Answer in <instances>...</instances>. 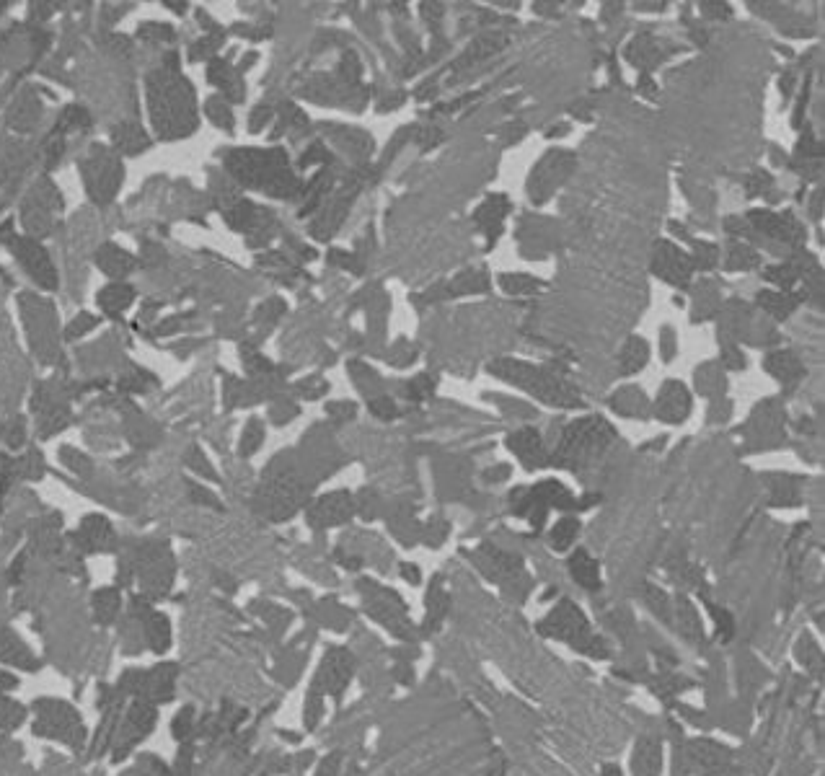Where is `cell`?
Instances as JSON below:
<instances>
[{"label": "cell", "instance_id": "277c9868", "mask_svg": "<svg viewBox=\"0 0 825 776\" xmlns=\"http://www.w3.org/2000/svg\"><path fill=\"white\" fill-rule=\"evenodd\" d=\"M603 774H606V776H619V769H613V766H608V769H603Z\"/></svg>", "mask_w": 825, "mask_h": 776}, {"label": "cell", "instance_id": "7a4b0ae2", "mask_svg": "<svg viewBox=\"0 0 825 776\" xmlns=\"http://www.w3.org/2000/svg\"><path fill=\"white\" fill-rule=\"evenodd\" d=\"M637 776H660V745L657 740H642L634 758Z\"/></svg>", "mask_w": 825, "mask_h": 776}, {"label": "cell", "instance_id": "6da1fadb", "mask_svg": "<svg viewBox=\"0 0 825 776\" xmlns=\"http://www.w3.org/2000/svg\"><path fill=\"white\" fill-rule=\"evenodd\" d=\"M544 632L551 634V637L564 639V642H569V645H575L577 650H585V652L600 650L595 637L590 634L588 621L582 619L580 611H577L575 606L557 608V611L551 614V619L544 624Z\"/></svg>", "mask_w": 825, "mask_h": 776}, {"label": "cell", "instance_id": "3957f363", "mask_svg": "<svg viewBox=\"0 0 825 776\" xmlns=\"http://www.w3.org/2000/svg\"><path fill=\"white\" fill-rule=\"evenodd\" d=\"M572 572H575L577 582H582L585 588H598V570H595V564L590 562V557L577 554L575 562H572Z\"/></svg>", "mask_w": 825, "mask_h": 776}]
</instances>
